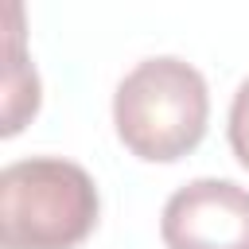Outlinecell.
Returning <instances> with one entry per match:
<instances>
[{"label":"cell","instance_id":"1","mask_svg":"<svg viewBox=\"0 0 249 249\" xmlns=\"http://www.w3.org/2000/svg\"><path fill=\"white\" fill-rule=\"evenodd\" d=\"M210 121V89L198 66L179 54L136 62L113 93L117 140L148 163H175L191 156Z\"/></svg>","mask_w":249,"mask_h":249},{"label":"cell","instance_id":"2","mask_svg":"<svg viewBox=\"0 0 249 249\" xmlns=\"http://www.w3.org/2000/svg\"><path fill=\"white\" fill-rule=\"evenodd\" d=\"M101 214L93 175L62 156H27L0 171L4 249H78Z\"/></svg>","mask_w":249,"mask_h":249},{"label":"cell","instance_id":"3","mask_svg":"<svg viewBox=\"0 0 249 249\" xmlns=\"http://www.w3.org/2000/svg\"><path fill=\"white\" fill-rule=\"evenodd\" d=\"M160 237L167 249H249V191L218 175L183 183L163 202Z\"/></svg>","mask_w":249,"mask_h":249},{"label":"cell","instance_id":"4","mask_svg":"<svg viewBox=\"0 0 249 249\" xmlns=\"http://www.w3.org/2000/svg\"><path fill=\"white\" fill-rule=\"evenodd\" d=\"M4 19H8V39H4L8 62H4V124H0V132L16 136L39 113L43 89H39V74H35L31 58L23 54V8L8 4Z\"/></svg>","mask_w":249,"mask_h":249},{"label":"cell","instance_id":"5","mask_svg":"<svg viewBox=\"0 0 249 249\" xmlns=\"http://www.w3.org/2000/svg\"><path fill=\"white\" fill-rule=\"evenodd\" d=\"M226 132H230V148H233L237 163L249 171V78L237 86V93L230 101V124H226Z\"/></svg>","mask_w":249,"mask_h":249}]
</instances>
